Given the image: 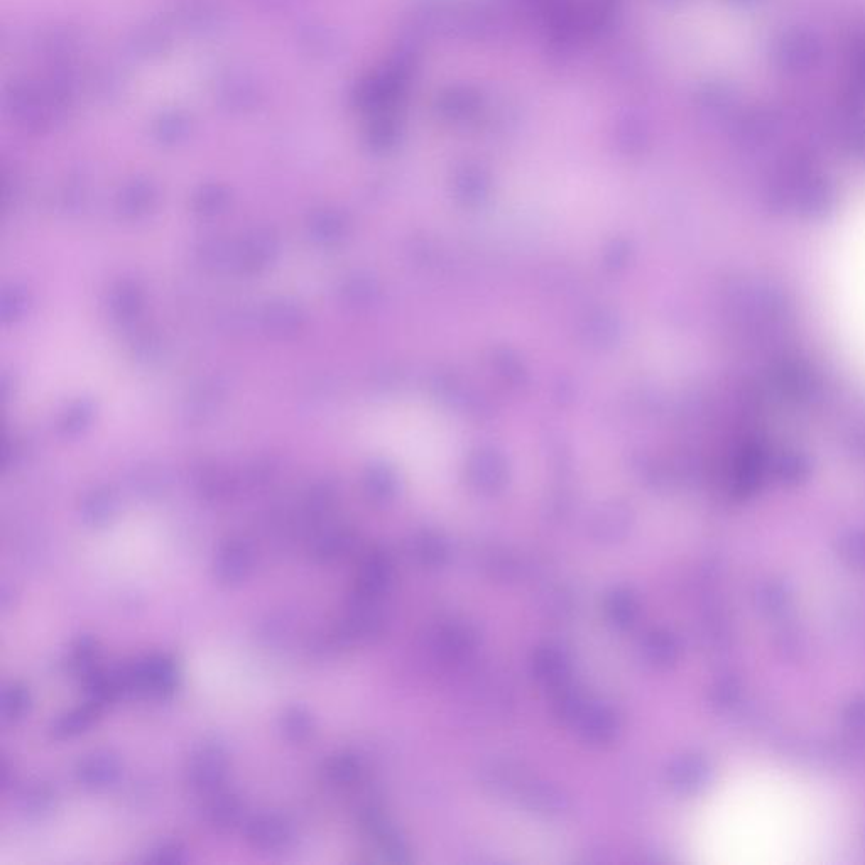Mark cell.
Returning <instances> with one entry per match:
<instances>
[{"mask_svg":"<svg viewBox=\"0 0 865 865\" xmlns=\"http://www.w3.org/2000/svg\"><path fill=\"white\" fill-rule=\"evenodd\" d=\"M837 257L840 313L852 342L865 355V212L850 222Z\"/></svg>","mask_w":865,"mask_h":865,"instance_id":"cell-1","label":"cell"},{"mask_svg":"<svg viewBox=\"0 0 865 865\" xmlns=\"http://www.w3.org/2000/svg\"><path fill=\"white\" fill-rule=\"evenodd\" d=\"M129 686L134 693L147 697L166 698L178 686V671L171 659L161 654L147 656L127 668Z\"/></svg>","mask_w":865,"mask_h":865,"instance_id":"cell-2","label":"cell"},{"mask_svg":"<svg viewBox=\"0 0 865 865\" xmlns=\"http://www.w3.org/2000/svg\"><path fill=\"white\" fill-rule=\"evenodd\" d=\"M229 771V757L222 744L205 742L190 759L188 781L191 788L203 795H215L222 788Z\"/></svg>","mask_w":865,"mask_h":865,"instance_id":"cell-3","label":"cell"},{"mask_svg":"<svg viewBox=\"0 0 865 865\" xmlns=\"http://www.w3.org/2000/svg\"><path fill=\"white\" fill-rule=\"evenodd\" d=\"M254 566V551L242 539H230L220 546L213 563V573L224 585H239L249 577Z\"/></svg>","mask_w":865,"mask_h":865,"instance_id":"cell-4","label":"cell"},{"mask_svg":"<svg viewBox=\"0 0 865 865\" xmlns=\"http://www.w3.org/2000/svg\"><path fill=\"white\" fill-rule=\"evenodd\" d=\"M245 838L256 849L279 852L293 840V828L281 815L261 813L245 823Z\"/></svg>","mask_w":865,"mask_h":865,"instance_id":"cell-5","label":"cell"},{"mask_svg":"<svg viewBox=\"0 0 865 865\" xmlns=\"http://www.w3.org/2000/svg\"><path fill=\"white\" fill-rule=\"evenodd\" d=\"M75 776L83 788L104 789L119 779L120 761L110 752H92L78 762Z\"/></svg>","mask_w":865,"mask_h":865,"instance_id":"cell-6","label":"cell"},{"mask_svg":"<svg viewBox=\"0 0 865 865\" xmlns=\"http://www.w3.org/2000/svg\"><path fill=\"white\" fill-rule=\"evenodd\" d=\"M102 708H104L102 705L88 698L87 703L82 707L73 708L70 712L63 713L60 719H56L51 725V735L55 739L63 740L87 732L95 724Z\"/></svg>","mask_w":865,"mask_h":865,"instance_id":"cell-7","label":"cell"},{"mask_svg":"<svg viewBox=\"0 0 865 865\" xmlns=\"http://www.w3.org/2000/svg\"><path fill=\"white\" fill-rule=\"evenodd\" d=\"M212 796L213 800L207 808L208 822L220 832H229L242 820V805L235 796L224 795L220 791Z\"/></svg>","mask_w":865,"mask_h":865,"instance_id":"cell-8","label":"cell"},{"mask_svg":"<svg viewBox=\"0 0 865 865\" xmlns=\"http://www.w3.org/2000/svg\"><path fill=\"white\" fill-rule=\"evenodd\" d=\"M31 710V695L28 688L19 683L9 685L2 691L0 698V717L2 724H17L21 722Z\"/></svg>","mask_w":865,"mask_h":865,"instance_id":"cell-9","label":"cell"},{"mask_svg":"<svg viewBox=\"0 0 865 865\" xmlns=\"http://www.w3.org/2000/svg\"><path fill=\"white\" fill-rule=\"evenodd\" d=\"M281 730L289 742L301 744L315 732V720L303 707H291L281 717Z\"/></svg>","mask_w":865,"mask_h":865,"instance_id":"cell-10","label":"cell"},{"mask_svg":"<svg viewBox=\"0 0 865 865\" xmlns=\"http://www.w3.org/2000/svg\"><path fill=\"white\" fill-rule=\"evenodd\" d=\"M98 649L97 639L90 636H83L78 639L70 654V668L75 673L80 675L90 676L95 673V664H97Z\"/></svg>","mask_w":865,"mask_h":865,"instance_id":"cell-11","label":"cell"},{"mask_svg":"<svg viewBox=\"0 0 865 865\" xmlns=\"http://www.w3.org/2000/svg\"><path fill=\"white\" fill-rule=\"evenodd\" d=\"M114 514V501L107 494H93L83 507V516L87 523L102 526Z\"/></svg>","mask_w":865,"mask_h":865,"instance_id":"cell-12","label":"cell"},{"mask_svg":"<svg viewBox=\"0 0 865 865\" xmlns=\"http://www.w3.org/2000/svg\"><path fill=\"white\" fill-rule=\"evenodd\" d=\"M53 805V791L48 786H33L22 798V806L29 815H41Z\"/></svg>","mask_w":865,"mask_h":865,"instance_id":"cell-13","label":"cell"},{"mask_svg":"<svg viewBox=\"0 0 865 865\" xmlns=\"http://www.w3.org/2000/svg\"><path fill=\"white\" fill-rule=\"evenodd\" d=\"M185 849L178 842H163L147 852L146 862L153 864H178L183 862Z\"/></svg>","mask_w":865,"mask_h":865,"instance_id":"cell-14","label":"cell"}]
</instances>
